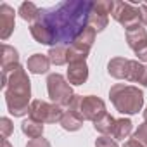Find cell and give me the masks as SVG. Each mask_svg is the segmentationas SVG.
Wrapping results in <instances>:
<instances>
[{"label": "cell", "mask_w": 147, "mask_h": 147, "mask_svg": "<svg viewBox=\"0 0 147 147\" xmlns=\"http://www.w3.org/2000/svg\"><path fill=\"white\" fill-rule=\"evenodd\" d=\"M94 2L90 0H66L50 9H42L40 23L52 36V47L71 45L75 38L88 26Z\"/></svg>", "instance_id": "1"}, {"label": "cell", "mask_w": 147, "mask_h": 147, "mask_svg": "<svg viewBox=\"0 0 147 147\" xmlns=\"http://www.w3.org/2000/svg\"><path fill=\"white\" fill-rule=\"evenodd\" d=\"M2 88L5 90L7 109L12 116H24L30 113L31 82L26 75V69L19 64L9 73H2Z\"/></svg>", "instance_id": "2"}, {"label": "cell", "mask_w": 147, "mask_h": 147, "mask_svg": "<svg viewBox=\"0 0 147 147\" xmlns=\"http://www.w3.org/2000/svg\"><path fill=\"white\" fill-rule=\"evenodd\" d=\"M113 106L121 114H137L144 106V92L135 85L116 83L109 90Z\"/></svg>", "instance_id": "3"}, {"label": "cell", "mask_w": 147, "mask_h": 147, "mask_svg": "<svg viewBox=\"0 0 147 147\" xmlns=\"http://www.w3.org/2000/svg\"><path fill=\"white\" fill-rule=\"evenodd\" d=\"M47 92H49V97H50L52 104H57L61 107H69L73 99L76 97V94L71 88V83L62 75H59V73L49 75V78H47Z\"/></svg>", "instance_id": "4"}, {"label": "cell", "mask_w": 147, "mask_h": 147, "mask_svg": "<svg viewBox=\"0 0 147 147\" xmlns=\"http://www.w3.org/2000/svg\"><path fill=\"white\" fill-rule=\"evenodd\" d=\"M67 109L78 113L83 119H88V121H95L97 118L106 114V104L97 95H85V97L76 95Z\"/></svg>", "instance_id": "5"}, {"label": "cell", "mask_w": 147, "mask_h": 147, "mask_svg": "<svg viewBox=\"0 0 147 147\" xmlns=\"http://www.w3.org/2000/svg\"><path fill=\"white\" fill-rule=\"evenodd\" d=\"M62 107L57 106V104H49L45 100H31L30 104V113L28 116L38 123H61L62 119Z\"/></svg>", "instance_id": "6"}, {"label": "cell", "mask_w": 147, "mask_h": 147, "mask_svg": "<svg viewBox=\"0 0 147 147\" xmlns=\"http://www.w3.org/2000/svg\"><path fill=\"white\" fill-rule=\"evenodd\" d=\"M111 16L114 18V21H118L125 28V31L128 28L137 26V24L142 23L140 21V7L130 4V2H118V0H114Z\"/></svg>", "instance_id": "7"}, {"label": "cell", "mask_w": 147, "mask_h": 147, "mask_svg": "<svg viewBox=\"0 0 147 147\" xmlns=\"http://www.w3.org/2000/svg\"><path fill=\"white\" fill-rule=\"evenodd\" d=\"M125 35H126L128 47L135 52L138 61L147 62V31L145 28H142V24H137V26L128 28Z\"/></svg>", "instance_id": "8"}, {"label": "cell", "mask_w": 147, "mask_h": 147, "mask_svg": "<svg viewBox=\"0 0 147 147\" xmlns=\"http://www.w3.org/2000/svg\"><path fill=\"white\" fill-rule=\"evenodd\" d=\"M113 2L114 0H97V2H94L92 12H90V19H88V26L94 28L97 33L102 31L104 28H107L109 14L113 11Z\"/></svg>", "instance_id": "9"}, {"label": "cell", "mask_w": 147, "mask_h": 147, "mask_svg": "<svg viewBox=\"0 0 147 147\" xmlns=\"http://www.w3.org/2000/svg\"><path fill=\"white\" fill-rule=\"evenodd\" d=\"M16 28V14L14 9L7 4L0 5V38L7 40Z\"/></svg>", "instance_id": "10"}, {"label": "cell", "mask_w": 147, "mask_h": 147, "mask_svg": "<svg viewBox=\"0 0 147 147\" xmlns=\"http://www.w3.org/2000/svg\"><path fill=\"white\" fill-rule=\"evenodd\" d=\"M131 71V59L126 57H113L107 62V73L116 80H128Z\"/></svg>", "instance_id": "11"}, {"label": "cell", "mask_w": 147, "mask_h": 147, "mask_svg": "<svg viewBox=\"0 0 147 147\" xmlns=\"http://www.w3.org/2000/svg\"><path fill=\"white\" fill-rule=\"evenodd\" d=\"M88 80V66L87 62H71L67 67V82L71 85H83Z\"/></svg>", "instance_id": "12"}, {"label": "cell", "mask_w": 147, "mask_h": 147, "mask_svg": "<svg viewBox=\"0 0 147 147\" xmlns=\"http://www.w3.org/2000/svg\"><path fill=\"white\" fill-rule=\"evenodd\" d=\"M0 62H2V73H9V71L16 69L19 66V52L14 47L4 43L2 45V57H0Z\"/></svg>", "instance_id": "13"}, {"label": "cell", "mask_w": 147, "mask_h": 147, "mask_svg": "<svg viewBox=\"0 0 147 147\" xmlns=\"http://www.w3.org/2000/svg\"><path fill=\"white\" fill-rule=\"evenodd\" d=\"M49 67H50V61L43 54H33L26 62V69L33 75H45Z\"/></svg>", "instance_id": "14"}, {"label": "cell", "mask_w": 147, "mask_h": 147, "mask_svg": "<svg viewBox=\"0 0 147 147\" xmlns=\"http://www.w3.org/2000/svg\"><path fill=\"white\" fill-rule=\"evenodd\" d=\"M83 121H85V119H83L78 113L67 109V111H64V114H62L61 126H62L66 131H76V130H80V128L83 126Z\"/></svg>", "instance_id": "15"}, {"label": "cell", "mask_w": 147, "mask_h": 147, "mask_svg": "<svg viewBox=\"0 0 147 147\" xmlns=\"http://www.w3.org/2000/svg\"><path fill=\"white\" fill-rule=\"evenodd\" d=\"M40 12H42V9H38L33 2H23L18 9V14L21 16V19H24L31 24L40 19Z\"/></svg>", "instance_id": "16"}, {"label": "cell", "mask_w": 147, "mask_h": 147, "mask_svg": "<svg viewBox=\"0 0 147 147\" xmlns=\"http://www.w3.org/2000/svg\"><path fill=\"white\" fill-rule=\"evenodd\" d=\"M95 35H97V31L94 30V28H90V26H87L76 38H75V42H73V45H76V47H82V49H85V50H88L90 52V49L94 47V42H95Z\"/></svg>", "instance_id": "17"}, {"label": "cell", "mask_w": 147, "mask_h": 147, "mask_svg": "<svg viewBox=\"0 0 147 147\" xmlns=\"http://www.w3.org/2000/svg\"><path fill=\"white\" fill-rule=\"evenodd\" d=\"M30 33H31V36H33L38 43H42V45H50V47H52V36H50L49 30H47L40 21H36V23H33V24L30 26Z\"/></svg>", "instance_id": "18"}, {"label": "cell", "mask_w": 147, "mask_h": 147, "mask_svg": "<svg viewBox=\"0 0 147 147\" xmlns=\"http://www.w3.org/2000/svg\"><path fill=\"white\" fill-rule=\"evenodd\" d=\"M133 131V123L128 119V118H119L116 119V125H114V130H113V137L118 138V140H125L130 137V133Z\"/></svg>", "instance_id": "19"}, {"label": "cell", "mask_w": 147, "mask_h": 147, "mask_svg": "<svg viewBox=\"0 0 147 147\" xmlns=\"http://www.w3.org/2000/svg\"><path fill=\"white\" fill-rule=\"evenodd\" d=\"M21 130H23V133L28 135L30 138H40V137L43 135V123H38V121L28 118V119H24V121L21 123Z\"/></svg>", "instance_id": "20"}, {"label": "cell", "mask_w": 147, "mask_h": 147, "mask_svg": "<svg viewBox=\"0 0 147 147\" xmlns=\"http://www.w3.org/2000/svg\"><path fill=\"white\" fill-rule=\"evenodd\" d=\"M114 125H116V119H114V118H113L109 113L102 114L100 118H97V119L94 121V128H95L99 133H102V135L113 133V130H114Z\"/></svg>", "instance_id": "21"}, {"label": "cell", "mask_w": 147, "mask_h": 147, "mask_svg": "<svg viewBox=\"0 0 147 147\" xmlns=\"http://www.w3.org/2000/svg\"><path fill=\"white\" fill-rule=\"evenodd\" d=\"M47 57H49L50 64H54V66H62V64L67 62V47H64V45L50 47Z\"/></svg>", "instance_id": "22"}, {"label": "cell", "mask_w": 147, "mask_h": 147, "mask_svg": "<svg viewBox=\"0 0 147 147\" xmlns=\"http://www.w3.org/2000/svg\"><path fill=\"white\" fill-rule=\"evenodd\" d=\"M133 138H135V140H138V142H142V144L147 147V123H145V121H144L137 130H135Z\"/></svg>", "instance_id": "23"}, {"label": "cell", "mask_w": 147, "mask_h": 147, "mask_svg": "<svg viewBox=\"0 0 147 147\" xmlns=\"http://www.w3.org/2000/svg\"><path fill=\"white\" fill-rule=\"evenodd\" d=\"M0 131H2V138H7V137L14 131L12 121H11L9 118H2V119H0Z\"/></svg>", "instance_id": "24"}, {"label": "cell", "mask_w": 147, "mask_h": 147, "mask_svg": "<svg viewBox=\"0 0 147 147\" xmlns=\"http://www.w3.org/2000/svg\"><path fill=\"white\" fill-rule=\"evenodd\" d=\"M95 147H118V144H116L114 138H111L107 135H102L95 140Z\"/></svg>", "instance_id": "25"}, {"label": "cell", "mask_w": 147, "mask_h": 147, "mask_svg": "<svg viewBox=\"0 0 147 147\" xmlns=\"http://www.w3.org/2000/svg\"><path fill=\"white\" fill-rule=\"evenodd\" d=\"M26 147H52V145H50V142H49L47 138L40 137V138H31V140L26 144Z\"/></svg>", "instance_id": "26"}, {"label": "cell", "mask_w": 147, "mask_h": 147, "mask_svg": "<svg viewBox=\"0 0 147 147\" xmlns=\"http://www.w3.org/2000/svg\"><path fill=\"white\" fill-rule=\"evenodd\" d=\"M140 21L147 26V4H140Z\"/></svg>", "instance_id": "27"}, {"label": "cell", "mask_w": 147, "mask_h": 147, "mask_svg": "<svg viewBox=\"0 0 147 147\" xmlns=\"http://www.w3.org/2000/svg\"><path fill=\"white\" fill-rule=\"evenodd\" d=\"M123 147H145L142 142H138V140H135V138H130V140H126L125 142V145Z\"/></svg>", "instance_id": "28"}, {"label": "cell", "mask_w": 147, "mask_h": 147, "mask_svg": "<svg viewBox=\"0 0 147 147\" xmlns=\"http://www.w3.org/2000/svg\"><path fill=\"white\" fill-rule=\"evenodd\" d=\"M2 147H12V145H11V142L7 138H2Z\"/></svg>", "instance_id": "29"}, {"label": "cell", "mask_w": 147, "mask_h": 147, "mask_svg": "<svg viewBox=\"0 0 147 147\" xmlns=\"http://www.w3.org/2000/svg\"><path fill=\"white\" fill-rule=\"evenodd\" d=\"M144 121L147 123V107H145V111H144Z\"/></svg>", "instance_id": "30"}]
</instances>
